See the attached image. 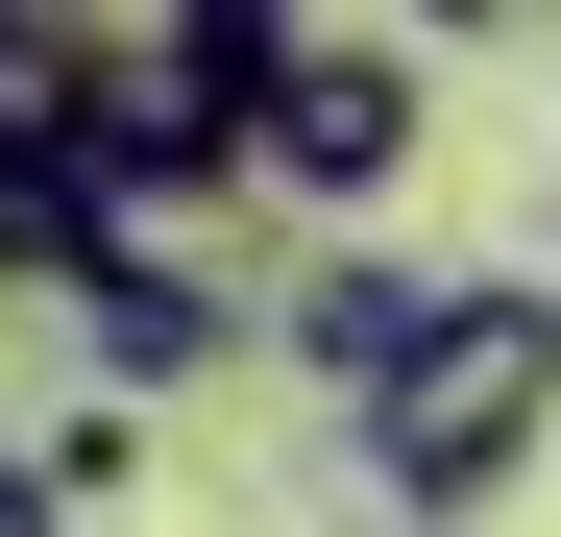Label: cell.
Returning a JSON list of instances; mask_svg holds the SVG:
<instances>
[{
    "mask_svg": "<svg viewBox=\"0 0 561 537\" xmlns=\"http://www.w3.org/2000/svg\"><path fill=\"white\" fill-rule=\"evenodd\" d=\"M99 244H123V220L73 196V147H0V294H73Z\"/></svg>",
    "mask_w": 561,
    "mask_h": 537,
    "instance_id": "cell-6",
    "label": "cell"
},
{
    "mask_svg": "<svg viewBox=\"0 0 561 537\" xmlns=\"http://www.w3.org/2000/svg\"><path fill=\"white\" fill-rule=\"evenodd\" d=\"M73 367H99V415H147V391H196V367H244V294H220V268L196 244H99V268H73Z\"/></svg>",
    "mask_w": 561,
    "mask_h": 537,
    "instance_id": "cell-4",
    "label": "cell"
},
{
    "mask_svg": "<svg viewBox=\"0 0 561 537\" xmlns=\"http://www.w3.org/2000/svg\"><path fill=\"white\" fill-rule=\"evenodd\" d=\"M415 147H439V73H415L391 25H268V49H244V171H268V196L366 220Z\"/></svg>",
    "mask_w": 561,
    "mask_h": 537,
    "instance_id": "cell-3",
    "label": "cell"
},
{
    "mask_svg": "<svg viewBox=\"0 0 561 537\" xmlns=\"http://www.w3.org/2000/svg\"><path fill=\"white\" fill-rule=\"evenodd\" d=\"M342 439H366V489H391L415 537H439V513H489L537 439H561V268H439L415 342L342 391Z\"/></svg>",
    "mask_w": 561,
    "mask_h": 537,
    "instance_id": "cell-1",
    "label": "cell"
},
{
    "mask_svg": "<svg viewBox=\"0 0 561 537\" xmlns=\"http://www.w3.org/2000/svg\"><path fill=\"white\" fill-rule=\"evenodd\" d=\"M0 537H73V513H49V465H25V439H0Z\"/></svg>",
    "mask_w": 561,
    "mask_h": 537,
    "instance_id": "cell-7",
    "label": "cell"
},
{
    "mask_svg": "<svg viewBox=\"0 0 561 537\" xmlns=\"http://www.w3.org/2000/svg\"><path fill=\"white\" fill-rule=\"evenodd\" d=\"M415 294H439V268H391V244H342V268H294V318H268V342H294L318 391H366V367L415 342Z\"/></svg>",
    "mask_w": 561,
    "mask_h": 537,
    "instance_id": "cell-5",
    "label": "cell"
},
{
    "mask_svg": "<svg viewBox=\"0 0 561 537\" xmlns=\"http://www.w3.org/2000/svg\"><path fill=\"white\" fill-rule=\"evenodd\" d=\"M244 49L220 0H73L49 25V147H73V196H99L123 244H171L196 196H244Z\"/></svg>",
    "mask_w": 561,
    "mask_h": 537,
    "instance_id": "cell-2",
    "label": "cell"
}]
</instances>
